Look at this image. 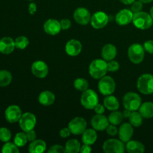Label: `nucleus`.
<instances>
[{"mask_svg":"<svg viewBox=\"0 0 153 153\" xmlns=\"http://www.w3.org/2000/svg\"><path fill=\"white\" fill-rule=\"evenodd\" d=\"M107 72V62L104 59L94 60L89 66L90 75L95 79H100L105 76Z\"/></svg>","mask_w":153,"mask_h":153,"instance_id":"f257e3e1","label":"nucleus"},{"mask_svg":"<svg viewBox=\"0 0 153 153\" xmlns=\"http://www.w3.org/2000/svg\"><path fill=\"white\" fill-rule=\"evenodd\" d=\"M132 22L134 26L140 30H146L153 25V19L150 14L144 11L134 13Z\"/></svg>","mask_w":153,"mask_h":153,"instance_id":"f03ea898","label":"nucleus"},{"mask_svg":"<svg viewBox=\"0 0 153 153\" xmlns=\"http://www.w3.org/2000/svg\"><path fill=\"white\" fill-rule=\"evenodd\" d=\"M138 91L144 95L153 94V75L146 73L138 78L137 82Z\"/></svg>","mask_w":153,"mask_h":153,"instance_id":"7ed1b4c3","label":"nucleus"},{"mask_svg":"<svg viewBox=\"0 0 153 153\" xmlns=\"http://www.w3.org/2000/svg\"><path fill=\"white\" fill-rule=\"evenodd\" d=\"M123 104L126 109L131 111H137L142 104L141 97L134 92H128L123 97Z\"/></svg>","mask_w":153,"mask_h":153,"instance_id":"20e7f679","label":"nucleus"},{"mask_svg":"<svg viewBox=\"0 0 153 153\" xmlns=\"http://www.w3.org/2000/svg\"><path fill=\"white\" fill-rule=\"evenodd\" d=\"M80 101L81 104L85 108L92 110L99 103V97L94 90L88 89L82 94Z\"/></svg>","mask_w":153,"mask_h":153,"instance_id":"39448f33","label":"nucleus"},{"mask_svg":"<svg viewBox=\"0 0 153 153\" xmlns=\"http://www.w3.org/2000/svg\"><path fill=\"white\" fill-rule=\"evenodd\" d=\"M144 55L145 49L140 43H134L128 47V57L133 64H140L144 59Z\"/></svg>","mask_w":153,"mask_h":153,"instance_id":"423d86ee","label":"nucleus"},{"mask_svg":"<svg viewBox=\"0 0 153 153\" xmlns=\"http://www.w3.org/2000/svg\"><path fill=\"white\" fill-rule=\"evenodd\" d=\"M103 151L106 153H123L126 150L124 142L120 139L111 138L104 142Z\"/></svg>","mask_w":153,"mask_h":153,"instance_id":"0eeeda50","label":"nucleus"},{"mask_svg":"<svg viewBox=\"0 0 153 153\" xmlns=\"http://www.w3.org/2000/svg\"><path fill=\"white\" fill-rule=\"evenodd\" d=\"M98 88L102 95H111L116 89V83L113 78L105 76L101 78L98 83Z\"/></svg>","mask_w":153,"mask_h":153,"instance_id":"6e6552de","label":"nucleus"},{"mask_svg":"<svg viewBox=\"0 0 153 153\" xmlns=\"http://www.w3.org/2000/svg\"><path fill=\"white\" fill-rule=\"evenodd\" d=\"M37 123V118L34 114L25 112L22 114L19 120V127L25 132L34 129Z\"/></svg>","mask_w":153,"mask_h":153,"instance_id":"1a4fd4ad","label":"nucleus"},{"mask_svg":"<svg viewBox=\"0 0 153 153\" xmlns=\"http://www.w3.org/2000/svg\"><path fill=\"white\" fill-rule=\"evenodd\" d=\"M69 129L71 131V134L75 135H80L86 130L87 122L84 118L77 117H75L69 123Z\"/></svg>","mask_w":153,"mask_h":153,"instance_id":"9d476101","label":"nucleus"},{"mask_svg":"<svg viewBox=\"0 0 153 153\" xmlns=\"http://www.w3.org/2000/svg\"><path fill=\"white\" fill-rule=\"evenodd\" d=\"M108 16L103 11H97L91 16V24L95 29H101L108 23Z\"/></svg>","mask_w":153,"mask_h":153,"instance_id":"9b49d317","label":"nucleus"},{"mask_svg":"<svg viewBox=\"0 0 153 153\" xmlns=\"http://www.w3.org/2000/svg\"><path fill=\"white\" fill-rule=\"evenodd\" d=\"M22 114L21 108L16 105H11L8 106L4 112L6 120L10 123H15L16 122H19Z\"/></svg>","mask_w":153,"mask_h":153,"instance_id":"f8f14e48","label":"nucleus"},{"mask_svg":"<svg viewBox=\"0 0 153 153\" xmlns=\"http://www.w3.org/2000/svg\"><path fill=\"white\" fill-rule=\"evenodd\" d=\"M73 18L77 23L85 25L91 22V14L85 7H78L73 13Z\"/></svg>","mask_w":153,"mask_h":153,"instance_id":"ddd939ff","label":"nucleus"},{"mask_svg":"<svg viewBox=\"0 0 153 153\" xmlns=\"http://www.w3.org/2000/svg\"><path fill=\"white\" fill-rule=\"evenodd\" d=\"M31 73L35 77L43 79L49 73V67L44 61H36L31 65Z\"/></svg>","mask_w":153,"mask_h":153,"instance_id":"4468645a","label":"nucleus"},{"mask_svg":"<svg viewBox=\"0 0 153 153\" xmlns=\"http://www.w3.org/2000/svg\"><path fill=\"white\" fill-rule=\"evenodd\" d=\"M134 13L131 9H123L120 10L115 16V21L120 25H127L132 22Z\"/></svg>","mask_w":153,"mask_h":153,"instance_id":"2eb2a0df","label":"nucleus"},{"mask_svg":"<svg viewBox=\"0 0 153 153\" xmlns=\"http://www.w3.org/2000/svg\"><path fill=\"white\" fill-rule=\"evenodd\" d=\"M91 126L96 131H104L110 124L108 118L103 114H96L91 119Z\"/></svg>","mask_w":153,"mask_h":153,"instance_id":"dca6fc26","label":"nucleus"},{"mask_svg":"<svg viewBox=\"0 0 153 153\" xmlns=\"http://www.w3.org/2000/svg\"><path fill=\"white\" fill-rule=\"evenodd\" d=\"M133 133H134L133 126L130 123H125L121 124L119 131H118L119 139L124 143H127L132 137Z\"/></svg>","mask_w":153,"mask_h":153,"instance_id":"f3484780","label":"nucleus"},{"mask_svg":"<svg viewBox=\"0 0 153 153\" xmlns=\"http://www.w3.org/2000/svg\"><path fill=\"white\" fill-rule=\"evenodd\" d=\"M43 29L49 35H56L62 30L59 21L55 19H49L43 24Z\"/></svg>","mask_w":153,"mask_h":153,"instance_id":"a211bd4d","label":"nucleus"},{"mask_svg":"<svg viewBox=\"0 0 153 153\" xmlns=\"http://www.w3.org/2000/svg\"><path fill=\"white\" fill-rule=\"evenodd\" d=\"M82 50V45L79 40L72 39L69 40L65 46V51L70 56L75 57L79 55Z\"/></svg>","mask_w":153,"mask_h":153,"instance_id":"6ab92c4d","label":"nucleus"},{"mask_svg":"<svg viewBox=\"0 0 153 153\" xmlns=\"http://www.w3.org/2000/svg\"><path fill=\"white\" fill-rule=\"evenodd\" d=\"M16 48L15 41L9 37H4L0 39V52L4 55L12 53Z\"/></svg>","mask_w":153,"mask_h":153,"instance_id":"aec40b11","label":"nucleus"},{"mask_svg":"<svg viewBox=\"0 0 153 153\" xmlns=\"http://www.w3.org/2000/svg\"><path fill=\"white\" fill-rule=\"evenodd\" d=\"M117 50L116 46L114 45L108 43V44L105 45L102 47L101 55L102 59L106 61H109L114 59L115 57L117 56Z\"/></svg>","mask_w":153,"mask_h":153,"instance_id":"412c9836","label":"nucleus"},{"mask_svg":"<svg viewBox=\"0 0 153 153\" xmlns=\"http://www.w3.org/2000/svg\"><path fill=\"white\" fill-rule=\"evenodd\" d=\"M38 101L42 105L49 106L55 102V96L53 93L49 91H43L39 95Z\"/></svg>","mask_w":153,"mask_h":153,"instance_id":"4be33fe9","label":"nucleus"},{"mask_svg":"<svg viewBox=\"0 0 153 153\" xmlns=\"http://www.w3.org/2000/svg\"><path fill=\"white\" fill-rule=\"evenodd\" d=\"M82 140L83 143L88 145H93L97 140V131L94 128H86L82 133Z\"/></svg>","mask_w":153,"mask_h":153,"instance_id":"5701e85b","label":"nucleus"},{"mask_svg":"<svg viewBox=\"0 0 153 153\" xmlns=\"http://www.w3.org/2000/svg\"><path fill=\"white\" fill-rule=\"evenodd\" d=\"M126 150L128 153H143L145 151V146L140 141L130 140L126 144Z\"/></svg>","mask_w":153,"mask_h":153,"instance_id":"b1692460","label":"nucleus"},{"mask_svg":"<svg viewBox=\"0 0 153 153\" xmlns=\"http://www.w3.org/2000/svg\"><path fill=\"white\" fill-rule=\"evenodd\" d=\"M46 150V143L43 140H34L31 142L28 146V151L31 153H43Z\"/></svg>","mask_w":153,"mask_h":153,"instance_id":"393cba45","label":"nucleus"},{"mask_svg":"<svg viewBox=\"0 0 153 153\" xmlns=\"http://www.w3.org/2000/svg\"><path fill=\"white\" fill-rule=\"evenodd\" d=\"M103 102H104V105L105 108H107L109 111H111L118 110L120 108L119 101L114 96H106Z\"/></svg>","mask_w":153,"mask_h":153,"instance_id":"a878e982","label":"nucleus"},{"mask_svg":"<svg viewBox=\"0 0 153 153\" xmlns=\"http://www.w3.org/2000/svg\"><path fill=\"white\" fill-rule=\"evenodd\" d=\"M139 112L145 119H150L153 117V102H146L143 103L139 108Z\"/></svg>","mask_w":153,"mask_h":153,"instance_id":"bb28decb","label":"nucleus"},{"mask_svg":"<svg viewBox=\"0 0 153 153\" xmlns=\"http://www.w3.org/2000/svg\"><path fill=\"white\" fill-rule=\"evenodd\" d=\"M64 148L67 153H77L80 152L81 143L76 139H70L66 143Z\"/></svg>","mask_w":153,"mask_h":153,"instance_id":"cd10ccee","label":"nucleus"},{"mask_svg":"<svg viewBox=\"0 0 153 153\" xmlns=\"http://www.w3.org/2000/svg\"><path fill=\"white\" fill-rule=\"evenodd\" d=\"M108 121L110 123V124H113V125L118 126L120 125L122 123L123 120L124 119L123 114L122 112L118 111H113L111 113L109 114L108 116Z\"/></svg>","mask_w":153,"mask_h":153,"instance_id":"c85d7f7f","label":"nucleus"},{"mask_svg":"<svg viewBox=\"0 0 153 153\" xmlns=\"http://www.w3.org/2000/svg\"><path fill=\"white\" fill-rule=\"evenodd\" d=\"M12 75L9 71L5 70H0V87H7L11 83Z\"/></svg>","mask_w":153,"mask_h":153,"instance_id":"c756f323","label":"nucleus"},{"mask_svg":"<svg viewBox=\"0 0 153 153\" xmlns=\"http://www.w3.org/2000/svg\"><path fill=\"white\" fill-rule=\"evenodd\" d=\"M128 119L129 120L130 123L134 127H139L143 124V116L140 114V112H137V111L131 112Z\"/></svg>","mask_w":153,"mask_h":153,"instance_id":"7c9ffc66","label":"nucleus"},{"mask_svg":"<svg viewBox=\"0 0 153 153\" xmlns=\"http://www.w3.org/2000/svg\"><path fill=\"white\" fill-rule=\"evenodd\" d=\"M28 141V138H27L26 133L25 131L16 133L14 137V140H13V143L18 147H22V146H24Z\"/></svg>","mask_w":153,"mask_h":153,"instance_id":"2f4dec72","label":"nucleus"},{"mask_svg":"<svg viewBox=\"0 0 153 153\" xmlns=\"http://www.w3.org/2000/svg\"><path fill=\"white\" fill-rule=\"evenodd\" d=\"M74 88L79 91H85L86 90L89 89V83L88 81L83 78H79L74 81Z\"/></svg>","mask_w":153,"mask_h":153,"instance_id":"473e14b6","label":"nucleus"},{"mask_svg":"<svg viewBox=\"0 0 153 153\" xmlns=\"http://www.w3.org/2000/svg\"><path fill=\"white\" fill-rule=\"evenodd\" d=\"M1 152L2 153H19V147L15 144L14 143L10 142H6L3 145L1 148Z\"/></svg>","mask_w":153,"mask_h":153,"instance_id":"72a5a7b5","label":"nucleus"},{"mask_svg":"<svg viewBox=\"0 0 153 153\" xmlns=\"http://www.w3.org/2000/svg\"><path fill=\"white\" fill-rule=\"evenodd\" d=\"M15 46L19 49H25L29 44V40L25 36H19L15 39Z\"/></svg>","mask_w":153,"mask_h":153,"instance_id":"f704fd0d","label":"nucleus"},{"mask_svg":"<svg viewBox=\"0 0 153 153\" xmlns=\"http://www.w3.org/2000/svg\"><path fill=\"white\" fill-rule=\"evenodd\" d=\"M10 138H11V132L10 130L5 127L0 128V140L6 143L10 141Z\"/></svg>","mask_w":153,"mask_h":153,"instance_id":"c9c22d12","label":"nucleus"},{"mask_svg":"<svg viewBox=\"0 0 153 153\" xmlns=\"http://www.w3.org/2000/svg\"><path fill=\"white\" fill-rule=\"evenodd\" d=\"M107 67H108V71L111 72H117L120 69V64L117 61H114V60H111L109 61L107 63Z\"/></svg>","mask_w":153,"mask_h":153,"instance_id":"e433bc0d","label":"nucleus"},{"mask_svg":"<svg viewBox=\"0 0 153 153\" xmlns=\"http://www.w3.org/2000/svg\"><path fill=\"white\" fill-rule=\"evenodd\" d=\"M143 3L141 2L140 1H139V0H137V1L135 0V1L131 4V10L134 13L141 11L143 7Z\"/></svg>","mask_w":153,"mask_h":153,"instance_id":"4c0bfd02","label":"nucleus"},{"mask_svg":"<svg viewBox=\"0 0 153 153\" xmlns=\"http://www.w3.org/2000/svg\"><path fill=\"white\" fill-rule=\"evenodd\" d=\"M105 131L109 136L114 137V136H116L118 134L119 130L117 128V126L113 125V124H109L107 128H106Z\"/></svg>","mask_w":153,"mask_h":153,"instance_id":"58836bf2","label":"nucleus"},{"mask_svg":"<svg viewBox=\"0 0 153 153\" xmlns=\"http://www.w3.org/2000/svg\"><path fill=\"white\" fill-rule=\"evenodd\" d=\"M49 153H64L66 152L65 148L61 145H53L48 150Z\"/></svg>","mask_w":153,"mask_h":153,"instance_id":"ea45409f","label":"nucleus"},{"mask_svg":"<svg viewBox=\"0 0 153 153\" xmlns=\"http://www.w3.org/2000/svg\"><path fill=\"white\" fill-rule=\"evenodd\" d=\"M145 51L149 54H153V40H149L143 44Z\"/></svg>","mask_w":153,"mask_h":153,"instance_id":"a19ab883","label":"nucleus"},{"mask_svg":"<svg viewBox=\"0 0 153 153\" xmlns=\"http://www.w3.org/2000/svg\"><path fill=\"white\" fill-rule=\"evenodd\" d=\"M60 23H61V26L62 30H67L71 27V21L69 19H63L60 21Z\"/></svg>","mask_w":153,"mask_h":153,"instance_id":"79ce46f5","label":"nucleus"},{"mask_svg":"<svg viewBox=\"0 0 153 153\" xmlns=\"http://www.w3.org/2000/svg\"><path fill=\"white\" fill-rule=\"evenodd\" d=\"M94 111H95L96 114H103L105 113V105L101 104H97V106L94 108Z\"/></svg>","mask_w":153,"mask_h":153,"instance_id":"37998d69","label":"nucleus"},{"mask_svg":"<svg viewBox=\"0 0 153 153\" xmlns=\"http://www.w3.org/2000/svg\"><path fill=\"white\" fill-rule=\"evenodd\" d=\"M26 135H27V138H28V140L30 142L34 141V140H36V137H37V135H36V132L34 131V129L30 130V131H27Z\"/></svg>","mask_w":153,"mask_h":153,"instance_id":"c03bdc74","label":"nucleus"},{"mask_svg":"<svg viewBox=\"0 0 153 153\" xmlns=\"http://www.w3.org/2000/svg\"><path fill=\"white\" fill-rule=\"evenodd\" d=\"M60 136H61L62 138H66V137H68L71 134V131L69 129V128H64L60 131L59 132Z\"/></svg>","mask_w":153,"mask_h":153,"instance_id":"a18cd8bd","label":"nucleus"},{"mask_svg":"<svg viewBox=\"0 0 153 153\" xmlns=\"http://www.w3.org/2000/svg\"><path fill=\"white\" fill-rule=\"evenodd\" d=\"M92 152V148L91 147V145L85 144L84 143L82 146H81L80 152L82 153H90Z\"/></svg>","mask_w":153,"mask_h":153,"instance_id":"49530a36","label":"nucleus"},{"mask_svg":"<svg viewBox=\"0 0 153 153\" xmlns=\"http://www.w3.org/2000/svg\"><path fill=\"white\" fill-rule=\"evenodd\" d=\"M37 11V4L34 2H31L28 6V12L31 15H34Z\"/></svg>","mask_w":153,"mask_h":153,"instance_id":"de8ad7c7","label":"nucleus"},{"mask_svg":"<svg viewBox=\"0 0 153 153\" xmlns=\"http://www.w3.org/2000/svg\"><path fill=\"white\" fill-rule=\"evenodd\" d=\"M131 112H132L131 111L128 110V109L125 108V110H124L123 112V114L124 118H128V117H129V116L131 115Z\"/></svg>","mask_w":153,"mask_h":153,"instance_id":"09e8293b","label":"nucleus"},{"mask_svg":"<svg viewBox=\"0 0 153 153\" xmlns=\"http://www.w3.org/2000/svg\"><path fill=\"white\" fill-rule=\"evenodd\" d=\"M123 4H126V5H129V4H131L133 2H134L135 0H120Z\"/></svg>","mask_w":153,"mask_h":153,"instance_id":"8fccbe9b","label":"nucleus"},{"mask_svg":"<svg viewBox=\"0 0 153 153\" xmlns=\"http://www.w3.org/2000/svg\"><path fill=\"white\" fill-rule=\"evenodd\" d=\"M139 1H140L141 2H143V4H147V3L152 2L153 0H139Z\"/></svg>","mask_w":153,"mask_h":153,"instance_id":"3c124183","label":"nucleus"},{"mask_svg":"<svg viewBox=\"0 0 153 153\" xmlns=\"http://www.w3.org/2000/svg\"><path fill=\"white\" fill-rule=\"evenodd\" d=\"M149 14L151 15V16H152V18L153 19V6L152 7H151V9H150V13H149Z\"/></svg>","mask_w":153,"mask_h":153,"instance_id":"603ef678","label":"nucleus"},{"mask_svg":"<svg viewBox=\"0 0 153 153\" xmlns=\"http://www.w3.org/2000/svg\"><path fill=\"white\" fill-rule=\"evenodd\" d=\"M28 1H32L33 0H28Z\"/></svg>","mask_w":153,"mask_h":153,"instance_id":"864d4df0","label":"nucleus"}]
</instances>
